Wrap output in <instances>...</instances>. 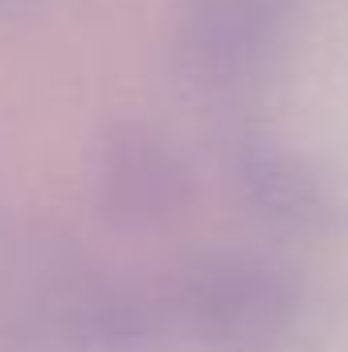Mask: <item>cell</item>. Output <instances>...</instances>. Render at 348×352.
<instances>
[{"instance_id":"obj_3","label":"cell","mask_w":348,"mask_h":352,"mask_svg":"<svg viewBox=\"0 0 348 352\" xmlns=\"http://www.w3.org/2000/svg\"><path fill=\"white\" fill-rule=\"evenodd\" d=\"M184 197V173L148 131H123L102 152V201L119 221H160Z\"/></svg>"},{"instance_id":"obj_1","label":"cell","mask_w":348,"mask_h":352,"mask_svg":"<svg viewBox=\"0 0 348 352\" xmlns=\"http://www.w3.org/2000/svg\"><path fill=\"white\" fill-rule=\"evenodd\" d=\"M197 328L221 344H262L287 324V287L254 263H213L184 291Z\"/></svg>"},{"instance_id":"obj_2","label":"cell","mask_w":348,"mask_h":352,"mask_svg":"<svg viewBox=\"0 0 348 352\" xmlns=\"http://www.w3.org/2000/svg\"><path fill=\"white\" fill-rule=\"evenodd\" d=\"M287 0H197L184 25V66L205 82H230L254 66Z\"/></svg>"}]
</instances>
